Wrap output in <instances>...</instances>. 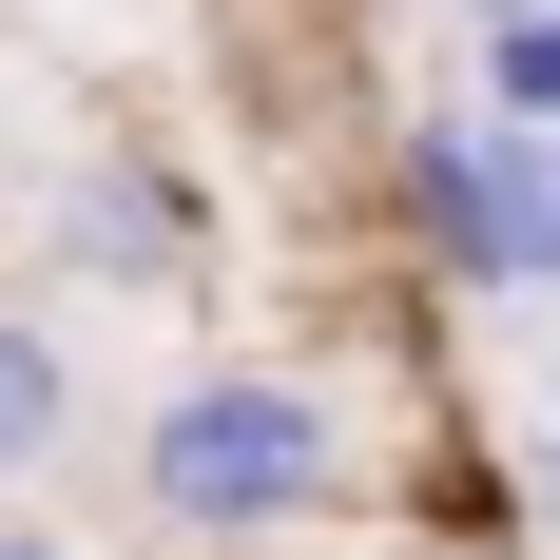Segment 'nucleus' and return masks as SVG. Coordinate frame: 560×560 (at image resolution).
Returning <instances> with one entry per match:
<instances>
[{
    "label": "nucleus",
    "instance_id": "7ed1b4c3",
    "mask_svg": "<svg viewBox=\"0 0 560 560\" xmlns=\"http://www.w3.org/2000/svg\"><path fill=\"white\" fill-rule=\"evenodd\" d=\"M194 252H213V213H194V174L155 136H116L39 194V271H78V290H194Z\"/></svg>",
    "mask_w": 560,
    "mask_h": 560
},
{
    "label": "nucleus",
    "instance_id": "f03ea898",
    "mask_svg": "<svg viewBox=\"0 0 560 560\" xmlns=\"http://www.w3.org/2000/svg\"><path fill=\"white\" fill-rule=\"evenodd\" d=\"M387 213L425 252V290L464 310H560V116H406L387 136Z\"/></svg>",
    "mask_w": 560,
    "mask_h": 560
},
{
    "label": "nucleus",
    "instance_id": "6e6552de",
    "mask_svg": "<svg viewBox=\"0 0 560 560\" xmlns=\"http://www.w3.org/2000/svg\"><path fill=\"white\" fill-rule=\"evenodd\" d=\"M445 20H464V39H483V20H541V0H445Z\"/></svg>",
    "mask_w": 560,
    "mask_h": 560
},
{
    "label": "nucleus",
    "instance_id": "1a4fd4ad",
    "mask_svg": "<svg viewBox=\"0 0 560 560\" xmlns=\"http://www.w3.org/2000/svg\"><path fill=\"white\" fill-rule=\"evenodd\" d=\"M174 560H194V541H174Z\"/></svg>",
    "mask_w": 560,
    "mask_h": 560
},
{
    "label": "nucleus",
    "instance_id": "0eeeda50",
    "mask_svg": "<svg viewBox=\"0 0 560 560\" xmlns=\"http://www.w3.org/2000/svg\"><path fill=\"white\" fill-rule=\"evenodd\" d=\"M522 503H541V522H560V425H541V464H522Z\"/></svg>",
    "mask_w": 560,
    "mask_h": 560
},
{
    "label": "nucleus",
    "instance_id": "20e7f679",
    "mask_svg": "<svg viewBox=\"0 0 560 560\" xmlns=\"http://www.w3.org/2000/svg\"><path fill=\"white\" fill-rule=\"evenodd\" d=\"M78 425H97V406H78V348H58L39 310H0V503H39Z\"/></svg>",
    "mask_w": 560,
    "mask_h": 560
},
{
    "label": "nucleus",
    "instance_id": "423d86ee",
    "mask_svg": "<svg viewBox=\"0 0 560 560\" xmlns=\"http://www.w3.org/2000/svg\"><path fill=\"white\" fill-rule=\"evenodd\" d=\"M0 560H78V541H58V522H20V503H0Z\"/></svg>",
    "mask_w": 560,
    "mask_h": 560
},
{
    "label": "nucleus",
    "instance_id": "39448f33",
    "mask_svg": "<svg viewBox=\"0 0 560 560\" xmlns=\"http://www.w3.org/2000/svg\"><path fill=\"white\" fill-rule=\"evenodd\" d=\"M483 116H560V0L541 20H483Z\"/></svg>",
    "mask_w": 560,
    "mask_h": 560
},
{
    "label": "nucleus",
    "instance_id": "f257e3e1",
    "mask_svg": "<svg viewBox=\"0 0 560 560\" xmlns=\"http://www.w3.org/2000/svg\"><path fill=\"white\" fill-rule=\"evenodd\" d=\"M348 483H368V425H348L329 368H174V387L136 406V503L194 560L290 541V522H329Z\"/></svg>",
    "mask_w": 560,
    "mask_h": 560
}]
</instances>
